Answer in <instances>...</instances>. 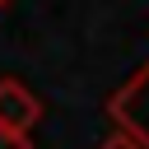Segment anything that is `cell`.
Returning <instances> with one entry per match:
<instances>
[{"label":"cell","instance_id":"6da1fadb","mask_svg":"<svg viewBox=\"0 0 149 149\" xmlns=\"http://www.w3.org/2000/svg\"><path fill=\"white\" fill-rule=\"evenodd\" d=\"M107 116H112V130H121L140 149H149V61L107 98Z\"/></svg>","mask_w":149,"mask_h":149},{"label":"cell","instance_id":"7a4b0ae2","mask_svg":"<svg viewBox=\"0 0 149 149\" xmlns=\"http://www.w3.org/2000/svg\"><path fill=\"white\" fill-rule=\"evenodd\" d=\"M37 121H42V98L19 79H0V130L28 135Z\"/></svg>","mask_w":149,"mask_h":149},{"label":"cell","instance_id":"3957f363","mask_svg":"<svg viewBox=\"0 0 149 149\" xmlns=\"http://www.w3.org/2000/svg\"><path fill=\"white\" fill-rule=\"evenodd\" d=\"M0 149H33V135H19V130H0Z\"/></svg>","mask_w":149,"mask_h":149},{"label":"cell","instance_id":"277c9868","mask_svg":"<svg viewBox=\"0 0 149 149\" xmlns=\"http://www.w3.org/2000/svg\"><path fill=\"white\" fill-rule=\"evenodd\" d=\"M98 149H140V144H135L130 135H121V130H112V135H107V140H102Z\"/></svg>","mask_w":149,"mask_h":149},{"label":"cell","instance_id":"5b68a950","mask_svg":"<svg viewBox=\"0 0 149 149\" xmlns=\"http://www.w3.org/2000/svg\"><path fill=\"white\" fill-rule=\"evenodd\" d=\"M5 5H9V0H0V9H5Z\"/></svg>","mask_w":149,"mask_h":149}]
</instances>
